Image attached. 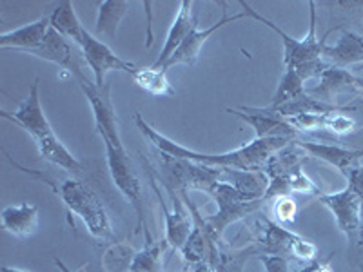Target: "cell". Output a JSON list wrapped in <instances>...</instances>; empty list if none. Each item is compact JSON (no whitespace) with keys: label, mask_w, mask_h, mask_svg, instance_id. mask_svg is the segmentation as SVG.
<instances>
[{"label":"cell","mask_w":363,"mask_h":272,"mask_svg":"<svg viewBox=\"0 0 363 272\" xmlns=\"http://www.w3.org/2000/svg\"><path fill=\"white\" fill-rule=\"evenodd\" d=\"M135 124L136 128H138V131H140L142 135L160 151V153L169 154V157L174 158H182V160H191L196 162V164L211 165V167H225V169L236 171H255V173L264 169L265 162L277 153V151L287 147V145L294 142L289 140V138H256L251 144L244 145V147L240 149H235V151H229V153L203 154L199 153V151H193V149L184 147V145L169 140L167 136L160 135L157 129L151 128V125L142 118L140 113H136L135 115Z\"/></svg>","instance_id":"cell-1"},{"label":"cell","mask_w":363,"mask_h":272,"mask_svg":"<svg viewBox=\"0 0 363 272\" xmlns=\"http://www.w3.org/2000/svg\"><path fill=\"white\" fill-rule=\"evenodd\" d=\"M106 147V160H108L109 174L115 181L116 189L124 194L131 209L136 215V232H144L145 244H151V234L147 231L145 223V210H144V194H142V183L138 173L133 167V162L129 158L125 147H116L113 144H104Z\"/></svg>","instance_id":"cell-6"},{"label":"cell","mask_w":363,"mask_h":272,"mask_svg":"<svg viewBox=\"0 0 363 272\" xmlns=\"http://www.w3.org/2000/svg\"><path fill=\"white\" fill-rule=\"evenodd\" d=\"M29 55L42 58V60H48V62L57 64V66H60L62 69L69 71L71 74L82 71L80 69V64L77 62V57H74L73 53V45H71V42L67 40V38H64L58 31H55L53 28H50L44 42L38 45L37 50L29 51Z\"/></svg>","instance_id":"cell-17"},{"label":"cell","mask_w":363,"mask_h":272,"mask_svg":"<svg viewBox=\"0 0 363 272\" xmlns=\"http://www.w3.org/2000/svg\"><path fill=\"white\" fill-rule=\"evenodd\" d=\"M342 24H359L363 21V0H338V2H327Z\"/></svg>","instance_id":"cell-29"},{"label":"cell","mask_w":363,"mask_h":272,"mask_svg":"<svg viewBox=\"0 0 363 272\" xmlns=\"http://www.w3.org/2000/svg\"><path fill=\"white\" fill-rule=\"evenodd\" d=\"M274 215L280 222H294V215H296V205L289 196H281L278 202L274 203Z\"/></svg>","instance_id":"cell-32"},{"label":"cell","mask_w":363,"mask_h":272,"mask_svg":"<svg viewBox=\"0 0 363 272\" xmlns=\"http://www.w3.org/2000/svg\"><path fill=\"white\" fill-rule=\"evenodd\" d=\"M343 111H354V108H347L342 111L329 113L325 118V131L335 132V135H351V132L358 131V124L349 116L343 115Z\"/></svg>","instance_id":"cell-30"},{"label":"cell","mask_w":363,"mask_h":272,"mask_svg":"<svg viewBox=\"0 0 363 272\" xmlns=\"http://www.w3.org/2000/svg\"><path fill=\"white\" fill-rule=\"evenodd\" d=\"M242 18H245L244 11L238 13V15H233V17H229L225 9H223L222 18H220L216 24L209 26V28H206V29H199V24H196L193 28V31L189 33V37L182 42V45L177 50V53H174L173 57L167 60V64H165L162 69L167 71L169 67L178 66V64H184V66H194V64H196V60H199L200 50L203 47V44L207 42V38L213 37V35H215L218 29H222L223 26L233 24V22H236V21H242Z\"/></svg>","instance_id":"cell-13"},{"label":"cell","mask_w":363,"mask_h":272,"mask_svg":"<svg viewBox=\"0 0 363 272\" xmlns=\"http://www.w3.org/2000/svg\"><path fill=\"white\" fill-rule=\"evenodd\" d=\"M293 144H296L301 151H306L309 157L323 160L329 165H333V167H336L342 174L354 169L356 165L362 164L363 158V149L345 147V145L340 144H322V142H311L303 140V138L294 140Z\"/></svg>","instance_id":"cell-15"},{"label":"cell","mask_w":363,"mask_h":272,"mask_svg":"<svg viewBox=\"0 0 363 272\" xmlns=\"http://www.w3.org/2000/svg\"><path fill=\"white\" fill-rule=\"evenodd\" d=\"M6 157H8L9 164L13 167H17V169H21L26 174H31V176L44 181L45 186H50L58 198L62 200L71 215L79 216L82 220L91 236H95L96 239H113V227L111 220L108 216V210L104 207L102 200L99 198V194L91 189L89 186H86L84 181L77 180V178H66V180L58 181L51 180V178L44 176L40 171L28 169L24 165L17 164L9 154H6Z\"/></svg>","instance_id":"cell-2"},{"label":"cell","mask_w":363,"mask_h":272,"mask_svg":"<svg viewBox=\"0 0 363 272\" xmlns=\"http://www.w3.org/2000/svg\"><path fill=\"white\" fill-rule=\"evenodd\" d=\"M347 181H349V186L356 194H358L359 198L363 202V164L356 165L354 169H351L349 173H345Z\"/></svg>","instance_id":"cell-34"},{"label":"cell","mask_w":363,"mask_h":272,"mask_svg":"<svg viewBox=\"0 0 363 272\" xmlns=\"http://www.w3.org/2000/svg\"><path fill=\"white\" fill-rule=\"evenodd\" d=\"M238 4L244 9L245 17H251L255 18V21L262 22V24L267 26L271 31H274V33L281 38V44H284L285 69L296 71L303 82L311 79H320V76L329 69L330 64L323 60L325 38L320 40V38L316 37V2H309V33H307V37L303 38V40H296V38L289 37V35L285 33L281 28H278L274 22H271L269 18L262 17L258 11H255L252 6L249 4V2H245V0H240Z\"/></svg>","instance_id":"cell-3"},{"label":"cell","mask_w":363,"mask_h":272,"mask_svg":"<svg viewBox=\"0 0 363 272\" xmlns=\"http://www.w3.org/2000/svg\"><path fill=\"white\" fill-rule=\"evenodd\" d=\"M2 227L15 238H29L37 232L38 227V207L31 203H21V205H8L2 215Z\"/></svg>","instance_id":"cell-21"},{"label":"cell","mask_w":363,"mask_h":272,"mask_svg":"<svg viewBox=\"0 0 363 272\" xmlns=\"http://www.w3.org/2000/svg\"><path fill=\"white\" fill-rule=\"evenodd\" d=\"M318 198L335 215L338 229L351 242L358 234L359 227L363 223L362 198L351 187H345V189L335 194H318Z\"/></svg>","instance_id":"cell-11"},{"label":"cell","mask_w":363,"mask_h":272,"mask_svg":"<svg viewBox=\"0 0 363 272\" xmlns=\"http://www.w3.org/2000/svg\"><path fill=\"white\" fill-rule=\"evenodd\" d=\"M194 272H215V268L211 267V265L203 264V265H199V267H194Z\"/></svg>","instance_id":"cell-36"},{"label":"cell","mask_w":363,"mask_h":272,"mask_svg":"<svg viewBox=\"0 0 363 272\" xmlns=\"http://www.w3.org/2000/svg\"><path fill=\"white\" fill-rule=\"evenodd\" d=\"M50 28V17H42L38 21L31 22V24H26L22 28L15 29V31L0 35V47L2 50H15L22 51V53H29V51L37 50L38 45L44 42Z\"/></svg>","instance_id":"cell-19"},{"label":"cell","mask_w":363,"mask_h":272,"mask_svg":"<svg viewBox=\"0 0 363 272\" xmlns=\"http://www.w3.org/2000/svg\"><path fill=\"white\" fill-rule=\"evenodd\" d=\"M227 113L238 116L255 128L256 138H289V140H300L301 136L287 124V120L280 118L274 113H267L262 108H240L227 109Z\"/></svg>","instance_id":"cell-14"},{"label":"cell","mask_w":363,"mask_h":272,"mask_svg":"<svg viewBox=\"0 0 363 272\" xmlns=\"http://www.w3.org/2000/svg\"><path fill=\"white\" fill-rule=\"evenodd\" d=\"M50 21L51 28H53L55 31H58V33L62 35L64 38H67L69 42H74V45H80L86 28H84L82 22L79 21L77 13H74L73 2L62 0L50 15Z\"/></svg>","instance_id":"cell-22"},{"label":"cell","mask_w":363,"mask_h":272,"mask_svg":"<svg viewBox=\"0 0 363 272\" xmlns=\"http://www.w3.org/2000/svg\"><path fill=\"white\" fill-rule=\"evenodd\" d=\"M323 60L342 69L363 64V37L352 33L349 29H343L342 37L335 45L325 44Z\"/></svg>","instance_id":"cell-20"},{"label":"cell","mask_w":363,"mask_h":272,"mask_svg":"<svg viewBox=\"0 0 363 272\" xmlns=\"http://www.w3.org/2000/svg\"><path fill=\"white\" fill-rule=\"evenodd\" d=\"M307 91L303 87V80L300 79V74L293 69H285L284 74H281L280 84H278V89L272 96L271 102L267 106H264L265 111H277L278 108L285 106V103H289L291 100L298 98V96L306 95Z\"/></svg>","instance_id":"cell-25"},{"label":"cell","mask_w":363,"mask_h":272,"mask_svg":"<svg viewBox=\"0 0 363 272\" xmlns=\"http://www.w3.org/2000/svg\"><path fill=\"white\" fill-rule=\"evenodd\" d=\"M209 196L216 202L218 210L216 215L206 216V225L216 242H222L223 231L231 223L247 218L249 215H256L265 203V198H255L229 183H216Z\"/></svg>","instance_id":"cell-5"},{"label":"cell","mask_w":363,"mask_h":272,"mask_svg":"<svg viewBox=\"0 0 363 272\" xmlns=\"http://www.w3.org/2000/svg\"><path fill=\"white\" fill-rule=\"evenodd\" d=\"M129 2L125 0H104L99 6V18H96V35H104L109 40L116 38V29L125 17L129 9Z\"/></svg>","instance_id":"cell-24"},{"label":"cell","mask_w":363,"mask_h":272,"mask_svg":"<svg viewBox=\"0 0 363 272\" xmlns=\"http://www.w3.org/2000/svg\"><path fill=\"white\" fill-rule=\"evenodd\" d=\"M196 24H199V22L193 17V2H191V0L180 2V9H178L177 18H174L173 26H171L167 38H165L164 42V47H162L160 55H158L157 62L153 64V67L162 69V67L167 64V60L177 53V50L182 45V42L189 37V33L193 31V28Z\"/></svg>","instance_id":"cell-18"},{"label":"cell","mask_w":363,"mask_h":272,"mask_svg":"<svg viewBox=\"0 0 363 272\" xmlns=\"http://www.w3.org/2000/svg\"><path fill=\"white\" fill-rule=\"evenodd\" d=\"M298 145L289 144L272 154L264 165V174L269 180L265 202L281 196H291V193H311L320 194L318 187L301 171L303 154L298 151Z\"/></svg>","instance_id":"cell-4"},{"label":"cell","mask_w":363,"mask_h":272,"mask_svg":"<svg viewBox=\"0 0 363 272\" xmlns=\"http://www.w3.org/2000/svg\"><path fill=\"white\" fill-rule=\"evenodd\" d=\"M260 261L264 264L265 272H291L289 271V260L284 256L274 254H260L258 256Z\"/></svg>","instance_id":"cell-33"},{"label":"cell","mask_w":363,"mask_h":272,"mask_svg":"<svg viewBox=\"0 0 363 272\" xmlns=\"http://www.w3.org/2000/svg\"><path fill=\"white\" fill-rule=\"evenodd\" d=\"M307 93L314 98H320L335 106V100L343 93H362L363 95V79L349 69L330 66L320 76V84Z\"/></svg>","instance_id":"cell-16"},{"label":"cell","mask_w":363,"mask_h":272,"mask_svg":"<svg viewBox=\"0 0 363 272\" xmlns=\"http://www.w3.org/2000/svg\"><path fill=\"white\" fill-rule=\"evenodd\" d=\"M262 254L260 245L251 244L244 249H231L225 242L218 244V256L213 265L215 272H244V265L249 258H258Z\"/></svg>","instance_id":"cell-23"},{"label":"cell","mask_w":363,"mask_h":272,"mask_svg":"<svg viewBox=\"0 0 363 272\" xmlns=\"http://www.w3.org/2000/svg\"><path fill=\"white\" fill-rule=\"evenodd\" d=\"M147 174H149V181H151V186H153L155 194H157L158 203H160L162 210H164V215H165V236L164 238L167 239V244H169L174 251H180V249L186 245L187 238H189V234H191V229H193V216L186 215V210H184V207H182V202H180L182 198L178 196L177 193H173V191H169V196H171V200H173L174 210L173 212H171V210H167L164 198L160 196V191H158L153 169H151L149 165H147Z\"/></svg>","instance_id":"cell-12"},{"label":"cell","mask_w":363,"mask_h":272,"mask_svg":"<svg viewBox=\"0 0 363 272\" xmlns=\"http://www.w3.org/2000/svg\"><path fill=\"white\" fill-rule=\"evenodd\" d=\"M0 272H29V271H24V268H15V267H2L0 268Z\"/></svg>","instance_id":"cell-38"},{"label":"cell","mask_w":363,"mask_h":272,"mask_svg":"<svg viewBox=\"0 0 363 272\" xmlns=\"http://www.w3.org/2000/svg\"><path fill=\"white\" fill-rule=\"evenodd\" d=\"M167 247H169V244H167L165 238L145 244L142 251L136 252L129 272H162V268H164V252Z\"/></svg>","instance_id":"cell-26"},{"label":"cell","mask_w":363,"mask_h":272,"mask_svg":"<svg viewBox=\"0 0 363 272\" xmlns=\"http://www.w3.org/2000/svg\"><path fill=\"white\" fill-rule=\"evenodd\" d=\"M300 272H333V268H330L329 260H325V261L314 260V261H311L307 267L301 268Z\"/></svg>","instance_id":"cell-35"},{"label":"cell","mask_w":363,"mask_h":272,"mask_svg":"<svg viewBox=\"0 0 363 272\" xmlns=\"http://www.w3.org/2000/svg\"><path fill=\"white\" fill-rule=\"evenodd\" d=\"M73 76L79 82L87 102H89L93 118H95V129L100 138H102L104 144H113L116 147H124V144L120 140L118 120H116V113L111 102V86L104 84L100 87L95 82H89L82 71L74 73Z\"/></svg>","instance_id":"cell-8"},{"label":"cell","mask_w":363,"mask_h":272,"mask_svg":"<svg viewBox=\"0 0 363 272\" xmlns=\"http://www.w3.org/2000/svg\"><path fill=\"white\" fill-rule=\"evenodd\" d=\"M256 245H260L262 254H274L289 258L294 256L298 260L314 261L318 256V249L313 242L306 239L303 236L294 234L289 229H284L277 222L269 220L267 216H258L256 218Z\"/></svg>","instance_id":"cell-7"},{"label":"cell","mask_w":363,"mask_h":272,"mask_svg":"<svg viewBox=\"0 0 363 272\" xmlns=\"http://www.w3.org/2000/svg\"><path fill=\"white\" fill-rule=\"evenodd\" d=\"M55 265H57V267L60 268V271H62V272H73L69 267H66V264H64V261L58 260V258H55Z\"/></svg>","instance_id":"cell-37"},{"label":"cell","mask_w":363,"mask_h":272,"mask_svg":"<svg viewBox=\"0 0 363 272\" xmlns=\"http://www.w3.org/2000/svg\"><path fill=\"white\" fill-rule=\"evenodd\" d=\"M0 116L11 120V122H15L17 125H21V128L33 138L38 149H44L48 147V145L58 142V136L55 135L53 128H51V124L48 122V118H45L44 115V109H42L40 95H38V79H35V82L31 84V89H29L28 96H26L24 102L18 106L17 111H0Z\"/></svg>","instance_id":"cell-9"},{"label":"cell","mask_w":363,"mask_h":272,"mask_svg":"<svg viewBox=\"0 0 363 272\" xmlns=\"http://www.w3.org/2000/svg\"><path fill=\"white\" fill-rule=\"evenodd\" d=\"M133 80L138 84V87L147 91L149 95L153 96H174V89L165 76L164 69L157 67H144V69H136L133 73Z\"/></svg>","instance_id":"cell-27"},{"label":"cell","mask_w":363,"mask_h":272,"mask_svg":"<svg viewBox=\"0 0 363 272\" xmlns=\"http://www.w3.org/2000/svg\"><path fill=\"white\" fill-rule=\"evenodd\" d=\"M136 251L128 244H115L106 251L102 258V267L106 272H129L135 260Z\"/></svg>","instance_id":"cell-28"},{"label":"cell","mask_w":363,"mask_h":272,"mask_svg":"<svg viewBox=\"0 0 363 272\" xmlns=\"http://www.w3.org/2000/svg\"><path fill=\"white\" fill-rule=\"evenodd\" d=\"M79 50L80 53L84 55V58H86L87 66L91 67V71H93L95 84L100 87L106 84L104 80H106V73H108V71H113V69L124 71V73H129L131 76L136 71L135 64L122 60L118 55H115V51H113L106 42L93 37L87 29L84 31V37L79 45Z\"/></svg>","instance_id":"cell-10"},{"label":"cell","mask_w":363,"mask_h":272,"mask_svg":"<svg viewBox=\"0 0 363 272\" xmlns=\"http://www.w3.org/2000/svg\"><path fill=\"white\" fill-rule=\"evenodd\" d=\"M347 260L352 267H358L363 271V223L359 227L358 234L349 242V252H347Z\"/></svg>","instance_id":"cell-31"}]
</instances>
